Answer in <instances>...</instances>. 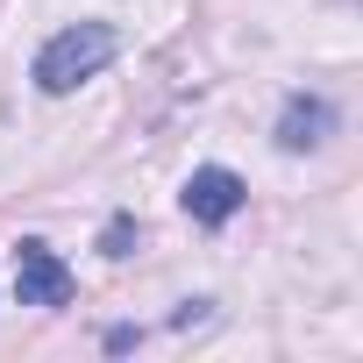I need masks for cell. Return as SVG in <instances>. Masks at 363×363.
I'll return each mask as SVG.
<instances>
[{
    "label": "cell",
    "mask_w": 363,
    "mask_h": 363,
    "mask_svg": "<svg viewBox=\"0 0 363 363\" xmlns=\"http://www.w3.org/2000/svg\"><path fill=\"white\" fill-rule=\"evenodd\" d=\"M114 57H121L114 22H72V29H57V36L36 50V86H43V93H79V86L100 79Z\"/></svg>",
    "instance_id": "obj_1"
},
{
    "label": "cell",
    "mask_w": 363,
    "mask_h": 363,
    "mask_svg": "<svg viewBox=\"0 0 363 363\" xmlns=\"http://www.w3.org/2000/svg\"><path fill=\"white\" fill-rule=\"evenodd\" d=\"M15 299L22 306H65L72 299V271L50 242H22L15 250Z\"/></svg>",
    "instance_id": "obj_2"
},
{
    "label": "cell",
    "mask_w": 363,
    "mask_h": 363,
    "mask_svg": "<svg viewBox=\"0 0 363 363\" xmlns=\"http://www.w3.org/2000/svg\"><path fill=\"white\" fill-rule=\"evenodd\" d=\"M178 200H186V214H193L200 228H221V221H235V214H242L250 186H242L235 171H221V164H200V171L186 178V193H178Z\"/></svg>",
    "instance_id": "obj_3"
},
{
    "label": "cell",
    "mask_w": 363,
    "mask_h": 363,
    "mask_svg": "<svg viewBox=\"0 0 363 363\" xmlns=\"http://www.w3.org/2000/svg\"><path fill=\"white\" fill-rule=\"evenodd\" d=\"M328 128H335V107L320 93H292L278 114V150H313V143H328Z\"/></svg>",
    "instance_id": "obj_4"
},
{
    "label": "cell",
    "mask_w": 363,
    "mask_h": 363,
    "mask_svg": "<svg viewBox=\"0 0 363 363\" xmlns=\"http://www.w3.org/2000/svg\"><path fill=\"white\" fill-rule=\"evenodd\" d=\"M128 242H135V221H128V214H121V221H107L100 250H107V257H128Z\"/></svg>",
    "instance_id": "obj_5"
}]
</instances>
